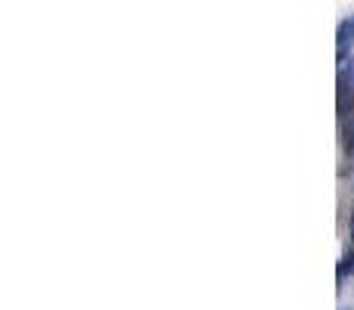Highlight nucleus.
Masks as SVG:
<instances>
[{
  "label": "nucleus",
  "mask_w": 354,
  "mask_h": 310,
  "mask_svg": "<svg viewBox=\"0 0 354 310\" xmlns=\"http://www.w3.org/2000/svg\"><path fill=\"white\" fill-rule=\"evenodd\" d=\"M335 47H339V65L345 62V53L354 47V16L339 22V37H335Z\"/></svg>",
  "instance_id": "f257e3e1"
},
{
  "label": "nucleus",
  "mask_w": 354,
  "mask_h": 310,
  "mask_svg": "<svg viewBox=\"0 0 354 310\" xmlns=\"http://www.w3.org/2000/svg\"><path fill=\"white\" fill-rule=\"evenodd\" d=\"M342 136H345V140H342L345 152H348V155H354V121H348L345 127H342Z\"/></svg>",
  "instance_id": "f03ea898"
},
{
  "label": "nucleus",
  "mask_w": 354,
  "mask_h": 310,
  "mask_svg": "<svg viewBox=\"0 0 354 310\" xmlns=\"http://www.w3.org/2000/svg\"><path fill=\"white\" fill-rule=\"evenodd\" d=\"M345 273H354V248L345 254V260L339 264V279H345Z\"/></svg>",
  "instance_id": "7ed1b4c3"
},
{
  "label": "nucleus",
  "mask_w": 354,
  "mask_h": 310,
  "mask_svg": "<svg viewBox=\"0 0 354 310\" xmlns=\"http://www.w3.org/2000/svg\"><path fill=\"white\" fill-rule=\"evenodd\" d=\"M348 233H351V239H354V211H351V217H348Z\"/></svg>",
  "instance_id": "20e7f679"
}]
</instances>
